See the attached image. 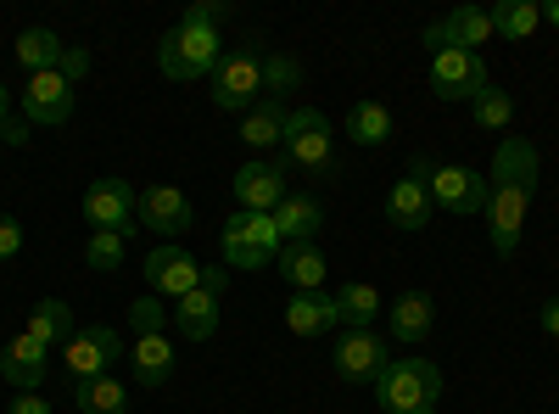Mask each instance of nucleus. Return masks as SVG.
<instances>
[{
  "instance_id": "nucleus-31",
  "label": "nucleus",
  "mask_w": 559,
  "mask_h": 414,
  "mask_svg": "<svg viewBox=\"0 0 559 414\" xmlns=\"http://www.w3.org/2000/svg\"><path fill=\"white\" fill-rule=\"evenodd\" d=\"M62 51H68V45H62L51 28H23L17 45H12V57H17L28 73H51V68L62 62Z\"/></svg>"
},
{
  "instance_id": "nucleus-37",
  "label": "nucleus",
  "mask_w": 559,
  "mask_h": 414,
  "mask_svg": "<svg viewBox=\"0 0 559 414\" xmlns=\"http://www.w3.org/2000/svg\"><path fill=\"white\" fill-rule=\"evenodd\" d=\"M229 17V7L224 0H191V7H185V17L179 23H197V28H218Z\"/></svg>"
},
{
  "instance_id": "nucleus-19",
  "label": "nucleus",
  "mask_w": 559,
  "mask_h": 414,
  "mask_svg": "<svg viewBox=\"0 0 559 414\" xmlns=\"http://www.w3.org/2000/svg\"><path fill=\"white\" fill-rule=\"evenodd\" d=\"M386 326H392V336L397 342H426L431 336V326H437V303L426 297V292H403L392 308H386Z\"/></svg>"
},
{
  "instance_id": "nucleus-41",
  "label": "nucleus",
  "mask_w": 559,
  "mask_h": 414,
  "mask_svg": "<svg viewBox=\"0 0 559 414\" xmlns=\"http://www.w3.org/2000/svg\"><path fill=\"white\" fill-rule=\"evenodd\" d=\"M224 286H229V269H224V263H218V269H202V292L224 297Z\"/></svg>"
},
{
  "instance_id": "nucleus-11",
  "label": "nucleus",
  "mask_w": 559,
  "mask_h": 414,
  "mask_svg": "<svg viewBox=\"0 0 559 414\" xmlns=\"http://www.w3.org/2000/svg\"><path fill=\"white\" fill-rule=\"evenodd\" d=\"M146 286H152V297H174L179 303V297H191L202 286V263L185 247L163 241V247L146 252Z\"/></svg>"
},
{
  "instance_id": "nucleus-35",
  "label": "nucleus",
  "mask_w": 559,
  "mask_h": 414,
  "mask_svg": "<svg viewBox=\"0 0 559 414\" xmlns=\"http://www.w3.org/2000/svg\"><path fill=\"white\" fill-rule=\"evenodd\" d=\"M297 84H302V62L297 57H263V96L286 102Z\"/></svg>"
},
{
  "instance_id": "nucleus-22",
  "label": "nucleus",
  "mask_w": 559,
  "mask_h": 414,
  "mask_svg": "<svg viewBox=\"0 0 559 414\" xmlns=\"http://www.w3.org/2000/svg\"><path fill=\"white\" fill-rule=\"evenodd\" d=\"M129 370H134V387H163L174 376V342L168 336H134Z\"/></svg>"
},
{
  "instance_id": "nucleus-15",
  "label": "nucleus",
  "mask_w": 559,
  "mask_h": 414,
  "mask_svg": "<svg viewBox=\"0 0 559 414\" xmlns=\"http://www.w3.org/2000/svg\"><path fill=\"white\" fill-rule=\"evenodd\" d=\"M0 376H7V387H17V392H39V381L51 376V347L34 342L28 331H17L7 342V353H0Z\"/></svg>"
},
{
  "instance_id": "nucleus-1",
  "label": "nucleus",
  "mask_w": 559,
  "mask_h": 414,
  "mask_svg": "<svg viewBox=\"0 0 559 414\" xmlns=\"http://www.w3.org/2000/svg\"><path fill=\"white\" fill-rule=\"evenodd\" d=\"M487 186H492V197H487L492 252L498 258H515L521 229H526V208H532V191H537V146L526 141V134H503V141H498Z\"/></svg>"
},
{
  "instance_id": "nucleus-7",
  "label": "nucleus",
  "mask_w": 559,
  "mask_h": 414,
  "mask_svg": "<svg viewBox=\"0 0 559 414\" xmlns=\"http://www.w3.org/2000/svg\"><path fill=\"white\" fill-rule=\"evenodd\" d=\"M118 358H123V336L112 326H79L73 342L62 347V376H68V387L96 381V376H112Z\"/></svg>"
},
{
  "instance_id": "nucleus-26",
  "label": "nucleus",
  "mask_w": 559,
  "mask_h": 414,
  "mask_svg": "<svg viewBox=\"0 0 559 414\" xmlns=\"http://www.w3.org/2000/svg\"><path fill=\"white\" fill-rule=\"evenodd\" d=\"M68 398H73L79 414H129V387H123L118 376L79 381V387H68Z\"/></svg>"
},
{
  "instance_id": "nucleus-3",
  "label": "nucleus",
  "mask_w": 559,
  "mask_h": 414,
  "mask_svg": "<svg viewBox=\"0 0 559 414\" xmlns=\"http://www.w3.org/2000/svg\"><path fill=\"white\" fill-rule=\"evenodd\" d=\"M224 62V34L218 28H197V23H174L157 39V68L174 84H191V79H213V68Z\"/></svg>"
},
{
  "instance_id": "nucleus-38",
  "label": "nucleus",
  "mask_w": 559,
  "mask_h": 414,
  "mask_svg": "<svg viewBox=\"0 0 559 414\" xmlns=\"http://www.w3.org/2000/svg\"><path fill=\"white\" fill-rule=\"evenodd\" d=\"M23 252V224L12 213H0V263H12Z\"/></svg>"
},
{
  "instance_id": "nucleus-33",
  "label": "nucleus",
  "mask_w": 559,
  "mask_h": 414,
  "mask_svg": "<svg viewBox=\"0 0 559 414\" xmlns=\"http://www.w3.org/2000/svg\"><path fill=\"white\" fill-rule=\"evenodd\" d=\"M129 258V241L112 236V229H90V241H84V263L96 269V274H118Z\"/></svg>"
},
{
  "instance_id": "nucleus-5",
  "label": "nucleus",
  "mask_w": 559,
  "mask_h": 414,
  "mask_svg": "<svg viewBox=\"0 0 559 414\" xmlns=\"http://www.w3.org/2000/svg\"><path fill=\"white\" fill-rule=\"evenodd\" d=\"M286 157L302 168V174H331L336 168V134H331V118H324L319 107H292L286 118Z\"/></svg>"
},
{
  "instance_id": "nucleus-36",
  "label": "nucleus",
  "mask_w": 559,
  "mask_h": 414,
  "mask_svg": "<svg viewBox=\"0 0 559 414\" xmlns=\"http://www.w3.org/2000/svg\"><path fill=\"white\" fill-rule=\"evenodd\" d=\"M28 129H34V123L23 118V107H12V90L0 84V141H7V146H28V141H34Z\"/></svg>"
},
{
  "instance_id": "nucleus-13",
  "label": "nucleus",
  "mask_w": 559,
  "mask_h": 414,
  "mask_svg": "<svg viewBox=\"0 0 559 414\" xmlns=\"http://www.w3.org/2000/svg\"><path fill=\"white\" fill-rule=\"evenodd\" d=\"M386 342L376 331H342L336 336V376L353 387H376V376L386 370Z\"/></svg>"
},
{
  "instance_id": "nucleus-16",
  "label": "nucleus",
  "mask_w": 559,
  "mask_h": 414,
  "mask_svg": "<svg viewBox=\"0 0 559 414\" xmlns=\"http://www.w3.org/2000/svg\"><path fill=\"white\" fill-rule=\"evenodd\" d=\"M286 174H280V163H247L236 168V208L241 213H274L280 202H286Z\"/></svg>"
},
{
  "instance_id": "nucleus-23",
  "label": "nucleus",
  "mask_w": 559,
  "mask_h": 414,
  "mask_svg": "<svg viewBox=\"0 0 559 414\" xmlns=\"http://www.w3.org/2000/svg\"><path fill=\"white\" fill-rule=\"evenodd\" d=\"M174 331H179V342H207L218 331V297L202 292V286L191 297H179L174 303Z\"/></svg>"
},
{
  "instance_id": "nucleus-29",
  "label": "nucleus",
  "mask_w": 559,
  "mask_h": 414,
  "mask_svg": "<svg viewBox=\"0 0 559 414\" xmlns=\"http://www.w3.org/2000/svg\"><path fill=\"white\" fill-rule=\"evenodd\" d=\"M336 314H342V331H369V326H376V314H381V292L369 281H347L336 292Z\"/></svg>"
},
{
  "instance_id": "nucleus-6",
  "label": "nucleus",
  "mask_w": 559,
  "mask_h": 414,
  "mask_svg": "<svg viewBox=\"0 0 559 414\" xmlns=\"http://www.w3.org/2000/svg\"><path fill=\"white\" fill-rule=\"evenodd\" d=\"M213 107L218 113H252L263 102V57L258 51H224V62L213 68Z\"/></svg>"
},
{
  "instance_id": "nucleus-34",
  "label": "nucleus",
  "mask_w": 559,
  "mask_h": 414,
  "mask_svg": "<svg viewBox=\"0 0 559 414\" xmlns=\"http://www.w3.org/2000/svg\"><path fill=\"white\" fill-rule=\"evenodd\" d=\"M168 326H174V308H163V297H134L129 303V331L134 336H168Z\"/></svg>"
},
{
  "instance_id": "nucleus-43",
  "label": "nucleus",
  "mask_w": 559,
  "mask_h": 414,
  "mask_svg": "<svg viewBox=\"0 0 559 414\" xmlns=\"http://www.w3.org/2000/svg\"><path fill=\"white\" fill-rule=\"evenodd\" d=\"M543 17H548V23L559 28V0H548V7H543Z\"/></svg>"
},
{
  "instance_id": "nucleus-25",
  "label": "nucleus",
  "mask_w": 559,
  "mask_h": 414,
  "mask_svg": "<svg viewBox=\"0 0 559 414\" xmlns=\"http://www.w3.org/2000/svg\"><path fill=\"white\" fill-rule=\"evenodd\" d=\"M437 28H442V45H459V51H481V45L492 39L487 7H453Z\"/></svg>"
},
{
  "instance_id": "nucleus-39",
  "label": "nucleus",
  "mask_w": 559,
  "mask_h": 414,
  "mask_svg": "<svg viewBox=\"0 0 559 414\" xmlns=\"http://www.w3.org/2000/svg\"><path fill=\"white\" fill-rule=\"evenodd\" d=\"M57 73H62L68 84H79V79L90 73V57L79 51V45H68V51H62V62H57Z\"/></svg>"
},
{
  "instance_id": "nucleus-14",
  "label": "nucleus",
  "mask_w": 559,
  "mask_h": 414,
  "mask_svg": "<svg viewBox=\"0 0 559 414\" xmlns=\"http://www.w3.org/2000/svg\"><path fill=\"white\" fill-rule=\"evenodd\" d=\"M134 218L174 241V236H185V229L197 224V208H191V197H185L179 186H146V197L134 202Z\"/></svg>"
},
{
  "instance_id": "nucleus-40",
  "label": "nucleus",
  "mask_w": 559,
  "mask_h": 414,
  "mask_svg": "<svg viewBox=\"0 0 559 414\" xmlns=\"http://www.w3.org/2000/svg\"><path fill=\"white\" fill-rule=\"evenodd\" d=\"M7 414H51V403H45L39 392H17V398L7 403Z\"/></svg>"
},
{
  "instance_id": "nucleus-28",
  "label": "nucleus",
  "mask_w": 559,
  "mask_h": 414,
  "mask_svg": "<svg viewBox=\"0 0 559 414\" xmlns=\"http://www.w3.org/2000/svg\"><path fill=\"white\" fill-rule=\"evenodd\" d=\"M347 141H353V146H386V141H392V107H386V102H353V113H347Z\"/></svg>"
},
{
  "instance_id": "nucleus-20",
  "label": "nucleus",
  "mask_w": 559,
  "mask_h": 414,
  "mask_svg": "<svg viewBox=\"0 0 559 414\" xmlns=\"http://www.w3.org/2000/svg\"><path fill=\"white\" fill-rule=\"evenodd\" d=\"M34 342H45V347H68L73 342V331H79V319H73V308L62 303V297H39L34 308H28V326H23Z\"/></svg>"
},
{
  "instance_id": "nucleus-2",
  "label": "nucleus",
  "mask_w": 559,
  "mask_h": 414,
  "mask_svg": "<svg viewBox=\"0 0 559 414\" xmlns=\"http://www.w3.org/2000/svg\"><path fill=\"white\" fill-rule=\"evenodd\" d=\"M376 403L386 414H419V409H437L442 398V370L431 358H386V370L376 376Z\"/></svg>"
},
{
  "instance_id": "nucleus-10",
  "label": "nucleus",
  "mask_w": 559,
  "mask_h": 414,
  "mask_svg": "<svg viewBox=\"0 0 559 414\" xmlns=\"http://www.w3.org/2000/svg\"><path fill=\"white\" fill-rule=\"evenodd\" d=\"M431 202L442 208V213H487V197H492V186H487V174H476V168H464V163H448V168H437L431 174Z\"/></svg>"
},
{
  "instance_id": "nucleus-32",
  "label": "nucleus",
  "mask_w": 559,
  "mask_h": 414,
  "mask_svg": "<svg viewBox=\"0 0 559 414\" xmlns=\"http://www.w3.org/2000/svg\"><path fill=\"white\" fill-rule=\"evenodd\" d=\"M471 118H476V129H492V134H503L509 123H515V96H509V90H498V84H487L481 96L471 102Z\"/></svg>"
},
{
  "instance_id": "nucleus-8",
  "label": "nucleus",
  "mask_w": 559,
  "mask_h": 414,
  "mask_svg": "<svg viewBox=\"0 0 559 414\" xmlns=\"http://www.w3.org/2000/svg\"><path fill=\"white\" fill-rule=\"evenodd\" d=\"M487 84L492 79H487L481 51H459V45H448V51L431 57V90H437V102H476Z\"/></svg>"
},
{
  "instance_id": "nucleus-21",
  "label": "nucleus",
  "mask_w": 559,
  "mask_h": 414,
  "mask_svg": "<svg viewBox=\"0 0 559 414\" xmlns=\"http://www.w3.org/2000/svg\"><path fill=\"white\" fill-rule=\"evenodd\" d=\"M431 213H437V202L419 179H397V186L386 191V224H397V229H426Z\"/></svg>"
},
{
  "instance_id": "nucleus-9",
  "label": "nucleus",
  "mask_w": 559,
  "mask_h": 414,
  "mask_svg": "<svg viewBox=\"0 0 559 414\" xmlns=\"http://www.w3.org/2000/svg\"><path fill=\"white\" fill-rule=\"evenodd\" d=\"M134 191H129V179H90V191H84V224H96V229H112V236H134L140 218H134Z\"/></svg>"
},
{
  "instance_id": "nucleus-24",
  "label": "nucleus",
  "mask_w": 559,
  "mask_h": 414,
  "mask_svg": "<svg viewBox=\"0 0 559 414\" xmlns=\"http://www.w3.org/2000/svg\"><path fill=\"white\" fill-rule=\"evenodd\" d=\"M286 118H292V107L286 102H274V96H263L247 118H241V141L252 146V152H269V146H280L286 141Z\"/></svg>"
},
{
  "instance_id": "nucleus-42",
  "label": "nucleus",
  "mask_w": 559,
  "mask_h": 414,
  "mask_svg": "<svg viewBox=\"0 0 559 414\" xmlns=\"http://www.w3.org/2000/svg\"><path fill=\"white\" fill-rule=\"evenodd\" d=\"M543 336H554V342H559V297H548V303H543Z\"/></svg>"
},
{
  "instance_id": "nucleus-4",
  "label": "nucleus",
  "mask_w": 559,
  "mask_h": 414,
  "mask_svg": "<svg viewBox=\"0 0 559 414\" xmlns=\"http://www.w3.org/2000/svg\"><path fill=\"white\" fill-rule=\"evenodd\" d=\"M218 247H224V269L236 274V269H269L280 258V224L274 213H229V224L218 229Z\"/></svg>"
},
{
  "instance_id": "nucleus-18",
  "label": "nucleus",
  "mask_w": 559,
  "mask_h": 414,
  "mask_svg": "<svg viewBox=\"0 0 559 414\" xmlns=\"http://www.w3.org/2000/svg\"><path fill=\"white\" fill-rule=\"evenodd\" d=\"M342 326V314H336V297H324V292H297L286 303V331L292 336H324V331H336Z\"/></svg>"
},
{
  "instance_id": "nucleus-17",
  "label": "nucleus",
  "mask_w": 559,
  "mask_h": 414,
  "mask_svg": "<svg viewBox=\"0 0 559 414\" xmlns=\"http://www.w3.org/2000/svg\"><path fill=\"white\" fill-rule=\"evenodd\" d=\"M274 224H280V241L286 247H308L324 229V202L313 191H286V202L274 208Z\"/></svg>"
},
{
  "instance_id": "nucleus-30",
  "label": "nucleus",
  "mask_w": 559,
  "mask_h": 414,
  "mask_svg": "<svg viewBox=\"0 0 559 414\" xmlns=\"http://www.w3.org/2000/svg\"><path fill=\"white\" fill-rule=\"evenodd\" d=\"M487 17H492V34H503V39H532L543 28L537 0H498V7H487Z\"/></svg>"
},
{
  "instance_id": "nucleus-27",
  "label": "nucleus",
  "mask_w": 559,
  "mask_h": 414,
  "mask_svg": "<svg viewBox=\"0 0 559 414\" xmlns=\"http://www.w3.org/2000/svg\"><path fill=\"white\" fill-rule=\"evenodd\" d=\"M280 274L292 281V292H324V274H331V263H324V252L308 241V247H280Z\"/></svg>"
},
{
  "instance_id": "nucleus-12",
  "label": "nucleus",
  "mask_w": 559,
  "mask_h": 414,
  "mask_svg": "<svg viewBox=\"0 0 559 414\" xmlns=\"http://www.w3.org/2000/svg\"><path fill=\"white\" fill-rule=\"evenodd\" d=\"M23 118L39 123V129H57L73 118V84L51 68V73H28L23 84Z\"/></svg>"
}]
</instances>
